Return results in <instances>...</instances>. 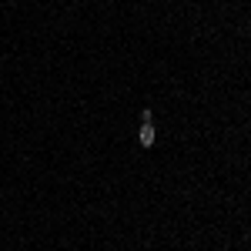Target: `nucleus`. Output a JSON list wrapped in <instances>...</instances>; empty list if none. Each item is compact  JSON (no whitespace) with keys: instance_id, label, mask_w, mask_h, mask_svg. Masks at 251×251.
<instances>
[{"instance_id":"1","label":"nucleus","mask_w":251,"mask_h":251,"mask_svg":"<svg viewBox=\"0 0 251 251\" xmlns=\"http://www.w3.org/2000/svg\"><path fill=\"white\" fill-rule=\"evenodd\" d=\"M137 141H141V148H151V144L157 141L154 124H141V131H137Z\"/></svg>"},{"instance_id":"2","label":"nucleus","mask_w":251,"mask_h":251,"mask_svg":"<svg viewBox=\"0 0 251 251\" xmlns=\"http://www.w3.org/2000/svg\"><path fill=\"white\" fill-rule=\"evenodd\" d=\"M141 124H154V111H151V107L141 111Z\"/></svg>"}]
</instances>
